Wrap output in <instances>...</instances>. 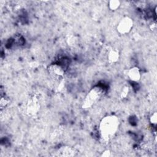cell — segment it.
Listing matches in <instances>:
<instances>
[{"label": "cell", "mask_w": 157, "mask_h": 157, "mask_svg": "<svg viewBox=\"0 0 157 157\" xmlns=\"http://www.w3.org/2000/svg\"><path fill=\"white\" fill-rule=\"evenodd\" d=\"M131 22L128 19H126V20H123L121 23L120 24V30H121L122 32H127V30H128L130 27H131Z\"/></svg>", "instance_id": "cell-1"}]
</instances>
